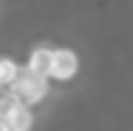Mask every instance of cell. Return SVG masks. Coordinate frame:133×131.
<instances>
[{"instance_id":"6da1fadb","label":"cell","mask_w":133,"mask_h":131,"mask_svg":"<svg viewBox=\"0 0 133 131\" xmlns=\"http://www.w3.org/2000/svg\"><path fill=\"white\" fill-rule=\"evenodd\" d=\"M10 93H13L23 105H33V103H38V100L49 93V82H46V77H36V75H31V72L26 69V72H21V77L10 85Z\"/></svg>"},{"instance_id":"7a4b0ae2","label":"cell","mask_w":133,"mask_h":131,"mask_svg":"<svg viewBox=\"0 0 133 131\" xmlns=\"http://www.w3.org/2000/svg\"><path fill=\"white\" fill-rule=\"evenodd\" d=\"M79 69V59L72 49H54V64H51V77L54 80H72Z\"/></svg>"},{"instance_id":"3957f363","label":"cell","mask_w":133,"mask_h":131,"mask_svg":"<svg viewBox=\"0 0 133 131\" xmlns=\"http://www.w3.org/2000/svg\"><path fill=\"white\" fill-rule=\"evenodd\" d=\"M51 64H54V49H46V46H38V49L31 51V57H28V64L26 69L36 75V77H51Z\"/></svg>"},{"instance_id":"277c9868","label":"cell","mask_w":133,"mask_h":131,"mask_svg":"<svg viewBox=\"0 0 133 131\" xmlns=\"http://www.w3.org/2000/svg\"><path fill=\"white\" fill-rule=\"evenodd\" d=\"M8 126L13 131H31V123H33V113L28 105H23V103H18L16 108L10 111V113L3 118Z\"/></svg>"},{"instance_id":"5b68a950","label":"cell","mask_w":133,"mask_h":131,"mask_svg":"<svg viewBox=\"0 0 133 131\" xmlns=\"http://www.w3.org/2000/svg\"><path fill=\"white\" fill-rule=\"evenodd\" d=\"M21 77V69L18 64L10 59V57H0V82L5 85V87H10L13 82Z\"/></svg>"},{"instance_id":"8992f818","label":"cell","mask_w":133,"mask_h":131,"mask_svg":"<svg viewBox=\"0 0 133 131\" xmlns=\"http://www.w3.org/2000/svg\"><path fill=\"white\" fill-rule=\"evenodd\" d=\"M18 103H21V100H18L16 95H13V93H10V90H8V93H5V95H0V118H5V116L10 113V111H13V108H16Z\"/></svg>"},{"instance_id":"52a82bcc","label":"cell","mask_w":133,"mask_h":131,"mask_svg":"<svg viewBox=\"0 0 133 131\" xmlns=\"http://www.w3.org/2000/svg\"><path fill=\"white\" fill-rule=\"evenodd\" d=\"M0 131H13V129H10V126H8V123H5V121L0 118Z\"/></svg>"},{"instance_id":"ba28073f","label":"cell","mask_w":133,"mask_h":131,"mask_svg":"<svg viewBox=\"0 0 133 131\" xmlns=\"http://www.w3.org/2000/svg\"><path fill=\"white\" fill-rule=\"evenodd\" d=\"M3 87H5V85H3V82H0V95H3Z\"/></svg>"}]
</instances>
